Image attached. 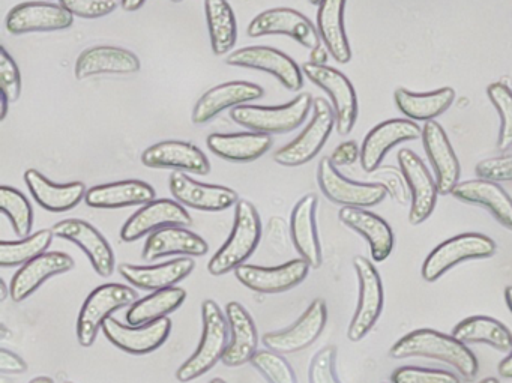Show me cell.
Segmentation results:
<instances>
[{
    "instance_id": "obj_19",
    "label": "cell",
    "mask_w": 512,
    "mask_h": 383,
    "mask_svg": "<svg viewBox=\"0 0 512 383\" xmlns=\"http://www.w3.org/2000/svg\"><path fill=\"white\" fill-rule=\"evenodd\" d=\"M421 139L431 167L434 169L437 191L440 196H448L460 182V161L439 122H425Z\"/></svg>"
},
{
    "instance_id": "obj_24",
    "label": "cell",
    "mask_w": 512,
    "mask_h": 383,
    "mask_svg": "<svg viewBox=\"0 0 512 383\" xmlns=\"http://www.w3.org/2000/svg\"><path fill=\"white\" fill-rule=\"evenodd\" d=\"M74 259L61 251H46L23 265L11 280V298L14 302H23L34 295L49 278L65 274L74 268Z\"/></svg>"
},
{
    "instance_id": "obj_7",
    "label": "cell",
    "mask_w": 512,
    "mask_h": 383,
    "mask_svg": "<svg viewBox=\"0 0 512 383\" xmlns=\"http://www.w3.org/2000/svg\"><path fill=\"white\" fill-rule=\"evenodd\" d=\"M496 242L481 233H463L437 245L422 265V278L434 283L464 260L488 259L496 253Z\"/></svg>"
},
{
    "instance_id": "obj_31",
    "label": "cell",
    "mask_w": 512,
    "mask_h": 383,
    "mask_svg": "<svg viewBox=\"0 0 512 383\" xmlns=\"http://www.w3.org/2000/svg\"><path fill=\"white\" fill-rule=\"evenodd\" d=\"M341 223L364 236L370 244L374 262H383L394 250V232L379 215L361 208H341L338 212Z\"/></svg>"
},
{
    "instance_id": "obj_41",
    "label": "cell",
    "mask_w": 512,
    "mask_h": 383,
    "mask_svg": "<svg viewBox=\"0 0 512 383\" xmlns=\"http://www.w3.org/2000/svg\"><path fill=\"white\" fill-rule=\"evenodd\" d=\"M53 236L55 233L52 229H43L28 238H23L22 241L0 242V266L13 268L26 265L49 250Z\"/></svg>"
},
{
    "instance_id": "obj_10",
    "label": "cell",
    "mask_w": 512,
    "mask_h": 383,
    "mask_svg": "<svg viewBox=\"0 0 512 383\" xmlns=\"http://www.w3.org/2000/svg\"><path fill=\"white\" fill-rule=\"evenodd\" d=\"M359 280V302L347 329V338L361 341L373 329L383 310V284L376 266L362 256L353 259Z\"/></svg>"
},
{
    "instance_id": "obj_35",
    "label": "cell",
    "mask_w": 512,
    "mask_h": 383,
    "mask_svg": "<svg viewBox=\"0 0 512 383\" xmlns=\"http://www.w3.org/2000/svg\"><path fill=\"white\" fill-rule=\"evenodd\" d=\"M209 151L221 160L251 163L272 148V137L262 133L211 134L206 140Z\"/></svg>"
},
{
    "instance_id": "obj_11",
    "label": "cell",
    "mask_w": 512,
    "mask_h": 383,
    "mask_svg": "<svg viewBox=\"0 0 512 383\" xmlns=\"http://www.w3.org/2000/svg\"><path fill=\"white\" fill-rule=\"evenodd\" d=\"M226 64L271 74L280 80L284 88L292 92L301 91L304 86V73L299 65L286 53L272 47L256 46L235 50L230 53Z\"/></svg>"
},
{
    "instance_id": "obj_23",
    "label": "cell",
    "mask_w": 512,
    "mask_h": 383,
    "mask_svg": "<svg viewBox=\"0 0 512 383\" xmlns=\"http://www.w3.org/2000/svg\"><path fill=\"white\" fill-rule=\"evenodd\" d=\"M142 163L149 169H175V172H190L199 176L211 172L208 157L193 143L181 140H166L149 146L142 154Z\"/></svg>"
},
{
    "instance_id": "obj_55",
    "label": "cell",
    "mask_w": 512,
    "mask_h": 383,
    "mask_svg": "<svg viewBox=\"0 0 512 383\" xmlns=\"http://www.w3.org/2000/svg\"><path fill=\"white\" fill-rule=\"evenodd\" d=\"M311 64L325 65L326 59H328V53L325 49L319 47V49L311 50Z\"/></svg>"
},
{
    "instance_id": "obj_44",
    "label": "cell",
    "mask_w": 512,
    "mask_h": 383,
    "mask_svg": "<svg viewBox=\"0 0 512 383\" xmlns=\"http://www.w3.org/2000/svg\"><path fill=\"white\" fill-rule=\"evenodd\" d=\"M250 362L269 383H298L292 365L281 353L271 349L257 350Z\"/></svg>"
},
{
    "instance_id": "obj_40",
    "label": "cell",
    "mask_w": 512,
    "mask_h": 383,
    "mask_svg": "<svg viewBox=\"0 0 512 383\" xmlns=\"http://www.w3.org/2000/svg\"><path fill=\"white\" fill-rule=\"evenodd\" d=\"M205 14L212 52L226 55L238 40V26L229 0H205Z\"/></svg>"
},
{
    "instance_id": "obj_63",
    "label": "cell",
    "mask_w": 512,
    "mask_h": 383,
    "mask_svg": "<svg viewBox=\"0 0 512 383\" xmlns=\"http://www.w3.org/2000/svg\"><path fill=\"white\" fill-rule=\"evenodd\" d=\"M173 4H179V2H182V0H172Z\"/></svg>"
},
{
    "instance_id": "obj_22",
    "label": "cell",
    "mask_w": 512,
    "mask_h": 383,
    "mask_svg": "<svg viewBox=\"0 0 512 383\" xmlns=\"http://www.w3.org/2000/svg\"><path fill=\"white\" fill-rule=\"evenodd\" d=\"M422 130L419 125L407 119H391L376 125L364 139L361 148V166L367 173L377 172L385 155L394 146L419 139Z\"/></svg>"
},
{
    "instance_id": "obj_34",
    "label": "cell",
    "mask_w": 512,
    "mask_h": 383,
    "mask_svg": "<svg viewBox=\"0 0 512 383\" xmlns=\"http://www.w3.org/2000/svg\"><path fill=\"white\" fill-rule=\"evenodd\" d=\"M155 196L157 194L151 185L139 179H127L92 187L86 193L85 202L89 208L119 209L148 205L154 202Z\"/></svg>"
},
{
    "instance_id": "obj_8",
    "label": "cell",
    "mask_w": 512,
    "mask_h": 383,
    "mask_svg": "<svg viewBox=\"0 0 512 383\" xmlns=\"http://www.w3.org/2000/svg\"><path fill=\"white\" fill-rule=\"evenodd\" d=\"M302 73L331 97L337 133L341 136L352 133L358 119V98L350 80L335 68L311 62L302 65Z\"/></svg>"
},
{
    "instance_id": "obj_58",
    "label": "cell",
    "mask_w": 512,
    "mask_h": 383,
    "mask_svg": "<svg viewBox=\"0 0 512 383\" xmlns=\"http://www.w3.org/2000/svg\"><path fill=\"white\" fill-rule=\"evenodd\" d=\"M505 301H506V305H508V308H509V310H511V313H512V287H506Z\"/></svg>"
},
{
    "instance_id": "obj_1",
    "label": "cell",
    "mask_w": 512,
    "mask_h": 383,
    "mask_svg": "<svg viewBox=\"0 0 512 383\" xmlns=\"http://www.w3.org/2000/svg\"><path fill=\"white\" fill-rule=\"evenodd\" d=\"M389 355L394 359L428 358L454 367L464 379H475L479 364L475 353L454 335L434 329H416L392 346Z\"/></svg>"
},
{
    "instance_id": "obj_28",
    "label": "cell",
    "mask_w": 512,
    "mask_h": 383,
    "mask_svg": "<svg viewBox=\"0 0 512 383\" xmlns=\"http://www.w3.org/2000/svg\"><path fill=\"white\" fill-rule=\"evenodd\" d=\"M316 209V194H307L296 203L290 217V236L293 245L301 259L313 269H319L323 262L322 247L317 235Z\"/></svg>"
},
{
    "instance_id": "obj_39",
    "label": "cell",
    "mask_w": 512,
    "mask_h": 383,
    "mask_svg": "<svg viewBox=\"0 0 512 383\" xmlns=\"http://www.w3.org/2000/svg\"><path fill=\"white\" fill-rule=\"evenodd\" d=\"M452 335L464 344L485 343L500 352L512 350V332L499 320L491 317H467L455 326Z\"/></svg>"
},
{
    "instance_id": "obj_16",
    "label": "cell",
    "mask_w": 512,
    "mask_h": 383,
    "mask_svg": "<svg viewBox=\"0 0 512 383\" xmlns=\"http://www.w3.org/2000/svg\"><path fill=\"white\" fill-rule=\"evenodd\" d=\"M308 272H310V265L304 259H293L277 268L244 263L235 269L236 278L242 286L266 295L292 290L307 278Z\"/></svg>"
},
{
    "instance_id": "obj_48",
    "label": "cell",
    "mask_w": 512,
    "mask_h": 383,
    "mask_svg": "<svg viewBox=\"0 0 512 383\" xmlns=\"http://www.w3.org/2000/svg\"><path fill=\"white\" fill-rule=\"evenodd\" d=\"M335 361H337V349L334 346L319 350L308 370L310 383H341L335 373Z\"/></svg>"
},
{
    "instance_id": "obj_29",
    "label": "cell",
    "mask_w": 512,
    "mask_h": 383,
    "mask_svg": "<svg viewBox=\"0 0 512 383\" xmlns=\"http://www.w3.org/2000/svg\"><path fill=\"white\" fill-rule=\"evenodd\" d=\"M226 316L232 331V341L227 346L221 362L226 367H241L256 355L259 332L247 308L238 301H232L226 305Z\"/></svg>"
},
{
    "instance_id": "obj_2",
    "label": "cell",
    "mask_w": 512,
    "mask_h": 383,
    "mask_svg": "<svg viewBox=\"0 0 512 383\" xmlns=\"http://www.w3.org/2000/svg\"><path fill=\"white\" fill-rule=\"evenodd\" d=\"M262 239V220L256 206L248 200H239L235 206V223L229 239L208 263L209 274L223 277L244 265Z\"/></svg>"
},
{
    "instance_id": "obj_53",
    "label": "cell",
    "mask_w": 512,
    "mask_h": 383,
    "mask_svg": "<svg viewBox=\"0 0 512 383\" xmlns=\"http://www.w3.org/2000/svg\"><path fill=\"white\" fill-rule=\"evenodd\" d=\"M497 371H499L500 376L506 377V379H512V350L503 361H500Z\"/></svg>"
},
{
    "instance_id": "obj_60",
    "label": "cell",
    "mask_w": 512,
    "mask_h": 383,
    "mask_svg": "<svg viewBox=\"0 0 512 383\" xmlns=\"http://www.w3.org/2000/svg\"><path fill=\"white\" fill-rule=\"evenodd\" d=\"M29 383H55V380L52 379V377L49 376H40L35 377V379H32Z\"/></svg>"
},
{
    "instance_id": "obj_45",
    "label": "cell",
    "mask_w": 512,
    "mask_h": 383,
    "mask_svg": "<svg viewBox=\"0 0 512 383\" xmlns=\"http://www.w3.org/2000/svg\"><path fill=\"white\" fill-rule=\"evenodd\" d=\"M392 383H460V379L451 371L434 368L400 367L392 373Z\"/></svg>"
},
{
    "instance_id": "obj_14",
    "label": "cell",
    "mask_w": 512,
    "mask_h": 383,
    "mask_svg": "<svg viewBox=\"0 0 512 383\" xmlns=\"http://www.w3.org/2000/svg\"><path fill=\"white\" fill-rule=\"evenodd\" d=\"M398 164H400L401 173L404 181L410 191L409 221L413 226L427 221L433 214L437 202V185L431 173L425 167L424 161L410 151V149H401L398 152Z\"/></svg>"
},
{
    "instance_id": "obj_9",
    "label": "cell",
    "mask_w": 512,
    "mask_h": 383,
    "mask_svg": "<svg viewBox=\"0 0 512 383\" xmlns=\"http://www.w3.org/2000/svg\"><path fill=\"white\" fill-rule=\"evenodd\" d=\"M317 182L326 199L343 208H373L382 203L388 194L386 188L377 182L362 184L344 178L329 157L320 160Z\"/></svg>"
},
{
    "instance_id": "obj_3",
    "label": "cell",
    "mask_w": 512,
    "mask_h": 383,
    "mask_svg": "<svg viewBox=\"0 0 512 383\" xmlns=\"http://www.w3.org/2000/svg\"><path fill=\"white\" fill-rule=\"evenodd\" d=\"M203 335L193 356L176 371L181 383L193 382L211 371L223 359L229 340V322L214 299L202 302Z\"/></svg>"
},
{
    "instance_id": "obj_20",
    "label": "cell",
    "mask_w": 512,
    "mask_h": 383,
    "mask_svg": "<svg viewBox=\"0 0 512 383\" xmlns=\"http://www.w3.org/2000/svg\"><path fill=\"white\" fill-rule=\"evenodd\" d=\"M191 224L193 218L181 203L169 199H155L128 218L121 229V239L124 242H136L163 227H190Z\"/></svg>"
},
{
    "instance_id": "obj_50",
    "label": "cell",
    "mask_w": 512,
    "mask_h": 383,
    "mask_svg": "<svg viewBox=\"0 0 512 383\" xmlns=\"http://www.w3.org/2000/svg\"><path fill=\"white\" fill-rule=\"evenodd\" d=\"M377 181H379L377 184L383 185L388 194H391L392 199L400 203V205H404L409 200L406 188H404L403 178L394 170L389 169V167H385V169L377 173Z\"/></svg>"
},
{
    "instance_id": "obj_57",
    "label": "cell",
    "mask_w": 512,
    "mask_h": 383,
    "mask_svg": "<svg viewBox=\"0 0 512 383\" xmlns=\"http://www.w3.org/2000/svg\"><path fill=\"white\" fill-rule=\"evenodd\" d=\"M8 295H11V289H8L5 280H0V301H5V299L8 298Z\"/></svg>"
},
{
    "instance_id": "obj_61",
    "label": "cell",
    "mask_w": 512,
    "mask_h": 383,
    "mask_svg": "<svg viewBox=\"0 0 512 383\" xmlns=\"http://www.w3.org/2000/svg\"><path fill=\"white\" fill-rule=\"evenodd\" d=\"M479 383H499V380H497L496 377H488V379H484Z\"/></svg>"
},
{
    "instance_id": "obj_6",
    "label": "cell",
    "mask_w": 512,
    "mask_h": 383,
    "mask_svg": "<svg viewBox=\"0 0 512 383\" xmlns=\"http://www.w3.org/2000/svg\"><path fill=\"white\" fill-rule=\"evenodd\" d=\"M334 127V107L325 98H314L310 124L293 142L275 152V163L284 167H299L310 163L322 151Z\"/></svg>"
},
{
    "instance_id": "obj_25",
    "label": "cell",
    "mask_w": 512,
    "mask_h": 383,
    "mask_svg": "<svg viewBox=\"0 0 512 383\" xmlns=\"http://www.w3.org/2000/svg\"><path fill=\"white\" fill-rule=\"evenodd\" d=\"M265 95L262 86L250 82H227L215 86L200 97L193 109V124L203 125L227 109L245 106Z\"/></svg>"
},
{
    "instance_id": "obj_51",
    "label": "cell",
    "mask_w": 512,
    "mask_h": 383,
    "mask_svg": "<svg viewBox=\"0 0 512 383\" xmlns=\"http://www.w3.org/2000/svg\"><path fill=\"white\" fill-rule=\"evenodd\" d=\"M329 158H331L335 167L350 166V164L355 163L358 158H361V149L358 148L356 142L341 143V145L332 152Z\"/></svg>"
},
{
    "instance_id": "obj_46",
    "label": "cell",
    "mask_w": 512,
    "mask_h": 383,
    "mask_svg": "<svg viewBox=\"0 0 512 383\" xmlns=\"http://www.w3.org/2000/svg\"><path fill=\"white\" fill-rule=\"evenodd\" d=\"M59 5L80 19H101L118 10L121 0H59Z\"/></svg>"
},
{
    "instance_id": "obj_56",
    "label": "cell",
    "mask_w": 512,
    "mask_h": 383,
    "mask_svg": "<svg viewBox=\"0 0 512 383\" xmlns=\"http://www.w3.org/2000/svg\"><path fill=\"white\" fill-rule=\"evenodd\" d=\"M10 101H8V98L5 97L4 94H2V97H0V121H5V118H7L8 115V109H10Z\"/></svg>"
},
{
    "instance_id": "obj_49",
    "label": "cell",
    "mask_w": 512,
    "mask_h": 383,
    "mask_svg": "<svg viewBox=\"0 0 512 383\" xmlns=\"http://www.w3.org/2000/svg\"><path fill=\"white\" fill-rule=\"evenodd\" d=\"M475 173L479 179L497 184L512 181V154L482 160L476 164Z\"/></svg>"
},
{
    "instance_id": "obj_37",
    "label": "cell",
    "mask_w": 512,
    "mask_h": 383,
    "mask_svg": "<svg viewBox=\"0 0 512 383\" xmlns=\"http://www.w3.org/2000/svg\"><path fill=\"white\" fill-rule=\"evenodd\" d=\"M398 110L410 121H433L454 104L455 91L451 88L415 94L407 89H397L394 94Z\"/></svg>"
},
{
    "instance_id": "obj_12",
    "label": "cell",
    "mask_w": 512,
    "mask_h": 383,
    "mask_svg": "<svg viewBox=\"0 0 512 383\" xmlns=\"http://www.w3.org/2000/svg\"><path fill=\"white\" fill-rule=\"evenodd\" d=\"M247 34L251 38L286 35L310 50L319 49L322 41L313 23L304 14L292 8H272L263 11L248 25Z\"/></svg>"
},
{
    "instance_id": "obj_42",
    "label": "cell",
    "mask_w": 512,
    "mask_h": 383,
    "mask_svg": "<svg viewBox=\"0 0 512 383\" xmlns=\"http://www.w3.org/2000/svg\"><path fill=\"white\" fill-rule=\"evenodd\" d=\"M0 209L7 215L17 236H31L29 233L34 226V209L22 191L7 185L0 188Z\"/></svg>"
},
{
    "instance_id": "obj_52",
    "label": "cell",
    "mask_w": 512,
    "mask_h": 383,
    "mask_svg": "<svg viewBox=\"0 0 512 383\" xmlns=\"http://www.w3.org/2000/svg\"><path fill=\"white\" fill-rule=\"evenodd\" d=\"M28 370V364L22 356L8 349H0V371L4 374H22Z\"/></svg>"
},
{
    "instance_id": "obj_18",
    "label": "cell",
    "mask_w": 512,
    "mask_h": 383,
    "mask_svg": "<svg viewBox=\"0 0 512 383\" xmlns=\"http://www.w3.org/2000/svg\"><path fill=\"white\" fill-rule=\"evenodd\" d=\"M52 230L58 238L79 245L91 260L95 272L100 277L107 278L113 274L116 263L112 247H110L109 241L88 221L80 220V218H68V220L56 223Z\"/></svg>"
},
{
    "instance_id": "obj_15",
    "label": "cell",
    "mask_w": 512,
    "mask_h": 383,
    "mask_svg": "<svg viewBox=\"0 0 512 383\" xmlns=\"http://www.w3.org/2000/svg\"><path fill=\"white\" fill-rule=\"evenodd\" d=\"M172 332L169 317L143 326L124 325L121 320L110 317L104 322L103 334L113 346L130 355H148L160 349Z\"/></svg>"
},
{
    "instance_id": "obj_64",
    "label": "cell",
    "mask_w": 512,
    "mask_h": 383,
    "mask_svg": "<svg viewBox=\"0 0 512 383\" xmlns=\"http://www.w3.org/2000/svg\"><path fill=\"white\" fill-rule=\"evenodd\" d=\"M64 383H74V382H64Z\"/></svg>"
},
{
    "instance_id": "obj_32",
    "label": "cell",
    "mask_w": 512,
    "mask_h": 383,
    "mask_svg": "<svg viewBox=\"0 0 512 383\" xmlns=\"http://www.w3.org/2000/svg\"><path fill=\"white\" fill-rule=\"evenodd\" d=\"M451 194L461 202L487 208L503 227L512 230V199L497 182L479 178L458 182Z\"/></svg>"
},
{
    "instance_id": "obj_13",
    "label": "cell",
    "mask_w": 512,
    "mask_h": 383,
    "mask_svg": "<svg viewBox=\"0 0 512 383\" xmlns=\"http://www.w3.org/2000/svg\"><path fill=\"white\" fill-rule=\"evenodd\" d=\"M328 320V308L323 299H314L305 313L290 328L266 332L262 337L266 349L278 353H296L310 347L322 334Z\"/></svg>"
},
{
    "instance_id": "obj_27",
    "label": "cell",
    "mask_w": 512,
    "mask_h": 383,
    "mask_svg": "<svg viewBox=\"0 0 512 383\" xmlns=\"http://www.w3.org/2000/svg\"><path fill=\"white\" fill-rule=\"evenodd\" d=\"M196 268V263L191 257H179L170 262L157 266H136L131 263L119 265V274L124 277L131 286L137 289L157 290L169 289L181 283Z\"/></svg>"
},
{
    "instance_id": "obj_21",
    "label": "cell",
    "mask_w": 512,
    "mask_h": 383,
    "mask_svg": "<svg viewBox=\"0 0 512 383\" xmlns=\"http://www.w3.org/2000/svg\"><path fill=\"white\" fill-rule=\"evenodd\" d=\"M169 188L176 202L197 211H226L239 202L238 193L232 188L200 184L184 172H173L170 175Z\"/></svg>"
},
{
    "instance_id": "obj_59",
    "label": "cell",
    "mask_w": 512,
    "mask_h": 383,
    "mask_svg": "<svg viewBox=\"0 0 512 383\" xmlns=\"http://www.w3.org/2000/svg\"><path fill=\"white\" fill-rule=\"evenodd\" d=\"M11 334H13V332H11L10 329L7 328V325H4V323H2V325H0V338H2V340H7V338L10 337Z\"/></svg>"
},
{
    "instance_id": "obj_4",
    "label": "cell",
    "mask_w": 512,
    "mask_h": 383,
    "mask_svg": "<svg viewBox=\"0 0 512 383\" xmlns=\"http://www.w3.org/2000/svg\"><path fill=\"white\" fill-rule=\"evenodd\" d=\"M313 101L310 94H301L283 106L263 107L245 104L232 109L230 118L253 133L268 134V136L292 133L304 124L313 107Z\"/></svg>"
},
{
    "instance_id": "obj_36",
    "label": "cell",
    "mask_w": 512,
    "mask_h": 383,
    "mask_svg": "<svg viewBox=\"0 0 512 383\" xmlns=\"http://www.w3.org/2000/svg\"><path fill=\"white\" fill-rule=\"evenodd\" d=\"M347 0H320L317 13V31L329 55L338 64H349L352 59L349 40L344 29V8Z\"/></svg>"
},
{
    "instance_id": "obj_30",
    "label": "cell",
    "mask_w": 512,
    "mask_h": 383,
    "mask_svg": "<svg viewBox=\"0 0 512 383\" xmlns=\"http://www.w3.org/2000/svg\"><path fill=\"white\" fill-rule=\"evenodd\" d=\"M209 245L202 236L182 226H167L155 230L146 239L142 257L146 262H154L160 257L181 254L185 257H202L208 253Z\"/></svg>"
},
{
    "instance_id": "obj_33",
    "label": "cell",
    "mask_w": 512,
    "mask_h": 383,
    "mask_svg": "<svg viewBox=\"0 0 512 383\" xmlns=\"http://www.w3.org/2000/svg\"><path fill=\"white\" fill-rule=\"evenodd\" d=\"M25 182L35 202L41 208L55 212V214H62V212L76 208L88 193L83 182H71V184L65 185L53 184L43 173L35 169L26 170Z\"/></svg>"
},
{
    "instance_id": "obj_47",
    "label": "cell",
    "mask_w": 512,
    "mask_h": 383,
    "mask_svg": "<svg viewBox=\"0 0 512 383\" xmlns=\"http://www.w3.org/2000/svg\"><path fill=\"white\" fill-rule=\"evenodd\" d=\"M0 88L10 103H16L22 95L19 67L5 47H0Z\"/></svg>"
},
{
    "instance_id": "obj_26",
    "label": "cell",
    "mask_w": 512,
    "mask_h": 383,
    "mask_svg": "<svg viewBox=\"0 0 512 383\" xmlns=\"http://www.w3.org/2000/svg\"><path fill=\"white\" fill-rule=\"evenodd\" d=\"M140 59L130 50L122 47L98 46L91 47L80 53L76 62V79L85 80L89 77L106 76H128V74L139 73Z\"/></svg>"
},
{
    "instance_id": "obj_5",
    "label": "cell",
    "mask_w": 512,
    "mask_h": 383,
    "mask_svg": "<svg viewBox=\"0 0 512 383\" xmlns=\"http://www.w3.org/2000/svg\"><path fill=\"white\" fill-rule=\"evenodd\" d=\"M139 299L136 290L119 283L103 284L89 293L77 319V340L80 346H94L104 322L121 308L130 307Z\"/></svg>"
},
{
    "instance_id": "obj_38",
    "label": "cell",
    "mask_w": 512,
    "mask_h": 383,
    "mask_svg": "<svg viewBox=\"0 0 512 383\" xmlns=\"http://www.w3.org/2000/svg\"><path fill=\"white\" fill-rule=\"evenodd\" d=\"M187 299V292L181 287L157 290L145 298L137 299L127 311V322L131 326L149 325L175 313Z\"/></svg>"
},
{
    "instance_id": "obj_43",
    "label": "cell",
    "mask_w": 512,
    "mask_h": 383,
    "mask_svg": "<svg viewBox=\"0 0 512 383\" xmlns=\"http://www.w3.org/2000/svg\"><path fill=\"white\" fill-rule=\"evenodd\" d=\"M487 95L502 121L497 149L508 151L512 146V91L505 83L496 82L488 86Z\"/></svg>"
},
{
    "instance_id": "obj_62",
    "label": "cell",
    "mask_w": 512,
    "mask_h": 383,
    "mask_svg": "<svg viewBox=\"0 0 512 383\" xmlns=\"http://www.w3.org/2000/svg\"><path fill=\"white\" fill-rule=\"evenodd\" d=\"M211 383H227V382L224 379H220V377H215V379L211 380Z\"/></svg>"
},
{
    "instance_id": "obj_54",
    "label": "cell",
    "mask_w": 512,
    "mask_h": 383,
    "mask_svg": "<svg viewBox=\"0 0 512 383\" xmlns=\"http://www.w3.org/2000/svg\"><path fill=\"white\" fill-rule=\"evenodd\" d=\"M146 0H121V7L125 13H136L145 5Z\"/></svg>"
},
{
    "instance_id": "obj_17",
    "label": "cell",
    "mask_w": 512,
    "mask_h": 383,
    "mask_svg": "<svg viewBox=\"0 0 512 383\" xmlns=\"http://www.w3.org/2000/svg\"><path fill=\"white\" fill-rule=\"evenodd\" d=\"M73 23V14L68 13L62 5L50 2H25L17 5L5 20V26L11 35L65 31Z\"/></svg>"
}]
</instances>
